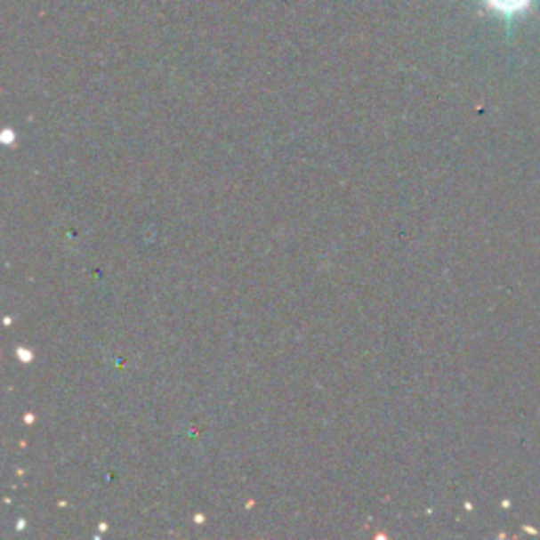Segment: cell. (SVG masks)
<instances>
[{
	"mask_svg": "<svg viewBox=\"0 0 540 540\" xmlns=\"http://www.w3.org/2000/svg\"><path fill=\"white\" fill-rule=\"evenodd\" d=\"M486 3L490 4L492 9L500 11V13L517 15L521 13V11H526V7L532 3V0H486Z\"/></svg>",
	"mask_w": 540,
	"mask_h": 540,
	"instance_id": "cell-1",
	"label": "cell"
}]
</instances>
